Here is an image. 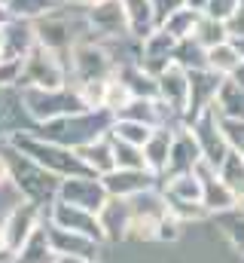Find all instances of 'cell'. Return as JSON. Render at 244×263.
<instances>
[{"label": "cell", "instance_id": "obj_10", "mask_svg": "<svg viewBox=\"0 0 244 263\" xmlns=\"http://www.w3.org/2000/svg\"><path fill=\"white\" fill-rule=\"evenodd\" d=\"M76 70L86 83L92 80H107V70H110V62H107V52L104 49H95V46H79L76 49Z\"/></svg>", "mask_w": 244, "mask_h": 263}, {"label": "cell", "instance_id": "obj_13", "mask_svg": "<svg viewBox=\"0 0 244 263\" xmlns=\"http://www.w3.org/2000/svg\"><path fill=\"white\" fill-rule=\"evenodd\" d=\"M217 175H220V181L238 196V202L244 199V156L238 150H232L229 147V153H226V159L217 165Z\"/></svg>", "mask_w": 244, "mask_h": 263}, {"label": "cell", "instance_id": "obj_3", "mask_svg": "<svg viewBox=\"0 0 244 263\" xmlns=\"http://www.w3.org/2000/svg\"><path fill=\"white\" fill-rule=\"evenodd\" d=\"M192 172H195V178H198V184H201V205H205V211H208L211 217L238 208V196L220 181L217 168H211L208 162H198Z\"/></svg>", "mask_w": 244, "mask_h": 263}, {"label": "cell", "instance_id": "obj_14", "mask_svg": "<svg viewBox=\"0 0 244 263\" xmlns=\"http://www.w3.org/2000/svg\"><path fill=\"white\" fill-rule=\"evenodd\" d=\"M238 52L232 49V43L226 40V43H217V46H211V49H205V65L208 70H214L217 77H229L235 67H238Z\"/></svg>", "mask_w": 244, "mask_h": 263}, {"label": "cell", "instance_id": "obj_25", "mask_svg": "<svg viewBox=\"0 0 244 263\" xmlns=\"http://www.w3.org/2000/svg\"><path fill=\"white\" fill-rule=\"evenodd\" d=\"M241 3H244V0H241Z\"/></svg>", "mask_w": 244, "mask_h": 263}, {"label": "cell", "instance_id": "obj_15", "mask_svg": "<svg viewBox=\"0 0 244 263\" xmlns=\"http://www.w3.org/2000/svg\"><path fill=\"white\" fill-rule=\"evenodd\" d=\"M189 40H195L201 49H211V46H217V43H226L229 34H226V25H223V22H214V18H208V15H198L195 31H192Z\"/></svg>", "mask_w": 244, "mask_h": 263}, {"label": "cell", "instance_id": "obj_2", "mask_svg": "<svg viewBox=\"0 0 244 263\" xmlns=\"http://www.w3.org/2000/svg\"><path fill=\"white\" fill-rule=\"evenodd\" d=\"M156 98L165 101L180 120H186V114H189V70L180 67L177 62H171L156 77Z\"/></svg>", "mask_w": 244, "mask_h": 263}, {"label": "cell", "instance_id": "obj_21", "mask_svg": "<svg viewBox=\"0 0 244 263\" xmlns=\"http://www.w3.org/2000/svg\"><path fill=\"white\" fill-rule=\"evenodd\" d=\"M150 6H153V12H156V22H162L168 12H174V9L186 6V0H150Z\"/></svg>", "mask_w": 244, "mask_h": 263}, {"label": "cell", "instance_id": "obj_19", "mask_svg": "<svg viewBox=\"0 0 244 263\" xmlns=\"http://www.w3.org/2000/svg\"><path fill=\"white\" fill-rule=\"evenodd\" d=\"M238 6H241V0H208L201 15H208V18H214V22H226Z\"/></svg>", "mask_w": 244, "mask_h": 263}, {"label": "cell", "instance_id": "obj_16", "mask_svg": "<svg viewBox=\"0 0 244 263\" xmlns=\"http://www.w3.org/2000/svg\"><path fill=\"white\" fill-rule=\"evenodd\" d=\"M79 156H83V162L92 165L95 172H113V168H116V165H113V147H107L104 141H89V144L79 150Z\"/></svg>", "mask_w": 244, "mask_h": 263}, {"label": "cell", "instance_id": "obj_9", "mask_svg": "<svg viewBox=\"0 0 244 263\" xmlns=\"http://www.w3.org/2000/svg\"><path fill=\"white\" fill-rule=\"evenodd\" d=\"M180 129V126H177ZM171 138L174 129H153V135L147 138V144L140 147L144 150V159H147V168L153 175H162L165 172V162H168V150H171Z\"/></svg>", "mask_w": 244, "mask_h": 263}, {"label": "cell", "instance_id": "obj_8", "mask_svg": "<svg viewBox=\"0 0 244 263\" xmlns=\"http://www.w3.org/2000/svg\"><path fill=\"white\" fill-rule=\"evenodd\" d=\"M211 107H214V114L220 120H244V86L232 83L229 77H223L217 92H214Z\"/></svg>", "mask_w": 244, "mask_h": 263}, {"label": "cell", "instance_id": "obj_24", "mask_svg": "<svg viewBox=\"0 0 244 263\" xmlns=\"http://www.w3.org/2000/svg\"><path fill=\"white\" fill-rule=\"evenodd\" d=\"M58 263H92V260H89V257H70V254H64Z\"/></svg>", "mask_w": 244, "mask_h": 263}, {"label": "cell", "instance_id": "obj_7", "mask_svg": "<svg viewBox=\"0 0 244 263\" xmlns=\"http://www.w3.org/2000/svg\"><path fill=\"white\" fill-rule=\"evenodd\" d=\"M64 196H67V205H76L83 211L98 214L101 205L107 202V190H104V184H98L92 178H73L64 184Z\"/></svg>", "mask_w": 244, "mask_h": 263}, {"label": "cell", "instance_id": "obj_20", "mask_svg": "<svg viewBox=\"0 0 244 263\" xmlns=\"http://www.w3.org/2000/svg\"><path fill=\"white\" fill-rule=\"evenodd\" d=\"M226 25V34H229V40H235V37H244V3L223 22Z\"/></svg>", "mask_w": 244, "mask_h": 263}, {"label": "cell", "instance_id": "obj_1", "mask_svg": "<svg viewBox=\"0 0 244 263\" xmlns=\"http://www.w3.org/2000/svg\"><path fill=\"white\" fill-rule=\"evenodd\" d=\"M183 126H186L189 135L195 138L198 153H201V162H208L211 168H217V165L226 159V153H229V141H226V135H223V129H220V117L214 114V107L198 110V114L189 117Z\"/></svg>", "mask_w": 244, "mask_h": 263}, {"label": "cell", "instance_id": "obj_12", "mask_svg": "<svg viewBox=\"0 0 244 263\" xmlns=\"http://www.w3.org/2000/svg\"><path fill=\"white\" fill-rule=\"evenodd\" d=\"M214 220H217V227H220L223 239L232 245V251L244 257V211H241V208H232V211L214 214Z\"/></svg>", "mask_w": 244, "mask_h": 263}, {"label": "cell", "instance_id": "obj_11", "mask_svg": "<svg viewBox=\"0 0 244 263\" xmlns=\"http://www.w3.org/2000/svg\"><path fill=\"white\" fill-rule=\"evenodd\" d=\"M198 15H201V12H195V9H189V6H180V9L168 12V15L159 22V28H162L165 34H171V37L180 43V40H189V37H192Z\"/></svg>", "mask_w": 244, "mask_h": 263}, {"label": "cell", "instance_id": "obj_22", "mask_svg": "<svg viewBox=\"0 0 244 263\" xmlns=\"http://www.w3.org/2000/svg\"><path fill=\"white\" fill-rule=\"evenodd\" d=\"M229 43H232V49L238 52V59L244 62V37H235V40H229Z\"/></svg>", "mask_w": 244, "mask_h": 263}, {"label": "cell", "instance_id": "obj_23", "mask_svg": "<svg viewBox=\"0 0 244 263\" xmlns=\"http://www.w3.org/2000/svg\"><path fill=\"white\" fill-rule=\"evenodd\" d=\"M205 3H208V0H186V6L195 9V12H205Z\"/></svg>", "mask_w": 244, "mask_h": 263}, {"label": "cell", "instance_id": "obj_17", "mask_svg": "<svg viewBox=\"0 0 244 263\" xmlns=\"http://www.w3.org/2000/svg\"><path fill=\"white\" fill-rule=\"evenodd\" d=\"M113 165L116 168H147V159H144V150L134 147V144H125L113 138Z\"/></svg>", "mask_w": 244, "mask_h": 263}, {"label": "cell", "instance_id": "obj_6", "mask_svg": "<svg viewBox=\"0 0 244 263\" xmlns=\"http://www.w3.org/2000/svg\"><path fill=\"white\" fill-rule=\"evenodd\" d=\"M92 28L98 34H107V37H116L119 31H128V12H125V3L122 0H98L92 3Z\"/></svg>", "mask_w": 244, "mask_h": 263}, {"label": "cell", "instance_id": "obj_5", "mask_svg": "<svg viewBox=\"0 0 244 263\" xmlns=\"http://www.w3.org/2000/svg\"><path fill=\"white\" fill-rule=\"evenodd\" d=\"M153 181H156V175L150 168H113L104 178V190H107V196L131 199L144 190H153Z\"/></svg>", "mask_w": 244, "mask_h": 263}, {"label": "cell", "instance_id": "obj_18", "mask_svg": "<svg viewBox=\"0 0 244 263\" xmlns=\"http://www.w3.org/2000/svg\"><path fill=\"white\" fill-rule=\"evenodd\" d=\"M150 135H153L150 126L134 123V120H119V123L113 126V138H116V141H125V144H134V147H144Z\"/></svg>", "mask_w": 244, "mask_h": 263}, {"label": "cell", "instance_id": "obj_4", "mask_svg": "<svg viewBox=\"0 0 244 263\" xmlns=\"http://www.w3.org/2000/svg\"><path fill=\"white\" fill-rule=\"evenodd\" d=\"M201 162V153H198V144L195 138L189 135L186 126L174 129V138H171V150H168V162H165V178H174V175H186L192 172L195 165Z\"/></svg>", "mask_w": 244, "mask_h": 263}]
</instances>
